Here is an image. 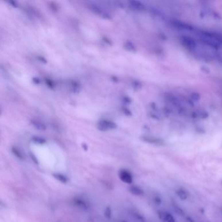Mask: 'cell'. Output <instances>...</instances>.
Masks as SVG:
<instances>
[{
    "label": "cell",
    "instance_id": "obj_1",
    "mask_svg": "<svg viewBox=\"0 0 222 222\" xmlns=\"http://www.w3.org/2000/svg\"><path fill=\"white\" fill-rule=\"evenodd\" d=\"M89 9L90 10L93 12L94 13H95L97 15L102 16V18H106V19H110L111 18V16L110 14L108 13V12L105 11V10L101 7L100 6L98 5L95 3H89Z\"/></svg>",
    "mask_w": 222,
    "mask_h": 222
},
{
    "label": "cell",
    "instance_id": "obj_2",
    "mask_svg": "<svg viewBox=\"0 0 222 222\" xmlns=\"http://www.w3.org/2000/svg\"><path fill=\"white\" fill-rule=\"evenodd\" d=\"M117 125L115 123L107 120H101L98 124V128L102 130V131H106V130H108L115 129Z\"/></svg>",
    "mask_w": 222,
    "mask_h": 222
},
{
    "label": "cell",
    "instance_id": "obj_3",
    "mask_svg": "<svg viewBox=\"0 0 222 222\" xmlns=\"http://www.w3.org/2000/svg\"><path fill=\"white\" fill-rule=\"evenodd\" d=\"M119 177L122 182L126 184H132L133 181V177L131 173L128 171L125 170H121L119 173Z\"/></svg>",
    "mask_w": 222,
    "mask_h": 222
},
{
    "label": "cell",
    "instance_id": "obj_4",
    "mask_svg": "<svg viewBox=\"0 0 222 222\" xmlns=\"http://www.w3.org/2000/svg\"><path fill=\"white\" fill-rule=\"evenodd\" d=\"M182 42L185 46L189 48V49H195L196 47V42L195 40L191 37H188V36H183L182 37Z\"/></svg>",
    "mask_w": 222,
    "mask_h": 222
},
{
    "label": "cell",
    "instance_id": "obj_5",
    "mask_svg": "<svg viewBox=\"0 0 222 222\" xmlns=\"http://www.w3.org/2000/svg\"><path fill=\"white\" fill-rule=\"evenodd\" d=\"M142 139L144 141L148 142V143H153V144H162L163 141L161 140L159 138H156V137H152V136H144L142 137Z\"/></svg>",
    "mask_w": 222,
    "mask_h": 222
},
{
    "label": "cell",
    "instance_id": "obj_6",
    "mask_svg": "<svg viewBox=\"0 0 222 222\" xmlns=\"http://www.w3.org/2000/svg\"><path fill=\"white\" fill-rule=\"evenodd\" d=\"M130 6L134 10L137 11H143L145 9L144 5L141 3L140 1H130L128 2Z\"/></svg>",
    "mask_w": 222,
    "mask_h": 222
},
{
    "label": "cell",
    "instance_id": "obj_7",
    "mask_svg": "<svg viewBox=\"0 0 222 222\" xmlns=\"http://www.w3.org/2000/svg\"><path fill=\"white\" fill-rule=\"evenodd\" d=\"M31 124H33V126L35 127L36 128L38 129V130H42V131H44V130L46 129V126H45V124H44V123L41 122L40 121H39V120L32 119L31 120Z\"/></svg>",
    "mask_w": 222,
    "mask_h": 222
},
{
    "label": "cell",
    "instance_id": "obj_8",
    "mask_svg": "<svg viewBox=\"0 0 222 222\" xmlns=\"http://www.w3.org/2000/svg\"><path fill=\"white\" fill-rule=\"evenodd\" d=\"M193 117H195V118H199V119H206V118L208 117L209 116V114L208 113L205 112V111H202V110H201V111H196V112H194V113H193Z\"/></svg>",
    "mask_w": 222,
    "mask_h": 222
},
{
    "label": "cell",
    "instance_id": "obj_9",
    "mask_svg": "<svg viewBox=\"0 0 222 222\" xmlns=\"http://www.w3.org/2000/svg\"><path fill=\"white\" fill-rule=\"evenodd\" d=\"M173 24H174L175 27L178 28V29H181V30H188V31H192L193 30V28L191 26L187 25V24L182 23V22H174Z\"/></svg>",
    "mask_w": 222,
    "mask_h": 222
},
{
    "label": "cell",
    "instance_id": "obj_10",
    "mask_svg": "<svg viewBox=\"0 0 222 222\" xmlns=\"http://www.w3.org/2000/svg\"><path fill=\"white\" fill-rule=\"evenodd\" d=\"M130 192L135 195H142L143 194V190L136 186H132L129 188Z\"/></svg>",
    "mask_w": 222,
    "mask_h": 222
},
{
    "label": "cell",
    "instance_id": "obj_11",
    "mask_svg": "<svg viewBox=\"0 0 222 222\" xmlns=\"http://www.w3.org/2000/svg\"><path fill=\"white\" fill-rule=\"evenodd\" d=\"M53 176H54V177L55 178V179H57V180H59V181L63 183H66L69 181V178H67L66 176L63 174H60V173H54V174H53Z\"/></svg>",
    "mask_w": 222,
    "mask_h": 222
},
{
    "label": "cell",
    "instance_id": "obj_12",
    "mask_svg": "<svg viewBox=\"0 0 222 222\" xmlns=\"http://www.w3.org/2000/svg\"><path fill=\"white\" fill-rule=\"evenodd\" d=\"M176 193H177V195H178V197L182 200L186 199V198L188 197L187 192H186V191H185L184 190L178 189L177 191L176 192Z\"/></svg>",
    "mask_w": 222,
    "mask_h": 222
},
{
    "label": "cell",
    "instance_id": "obj_13",
    "mask_svg": "<svg viewBox=\"0 0 222 222\" xmlns=\"http://www.w3.org/2000/svg\"><path fill=\"white\" fill-rule=\"evenodd\" d=\"M124 48H126L127 50L130 52H135L136 50V46H135L134 44L131 41H126V42L124 43Z\"/></svg>",
    "mask_w": 222,
    "mask_h": 222
},
{
    "label": "cell",
    "instance_id": "obj_14",
    "mask_svg": "<svg viewBox=\"0 0 222 222\" xmlns=\"http://www.w3.org/2000/svg\"><path fill=\"white\" fill-rule=\"evenodd\" d=\"M11 151H12V153L14 154V155L16 157H17L19 159H23L22 154L20 153V151H19L17 148H16V147H12Z\"/></svg>",
    "mask_w": 222,
    "mask_h": 222
},
{
    "label": "cell",
    "instance_id": "obj_15",
    "mask_svg": "<svg viewBox=\"0 0 222 222\" xmlns=\"http://www.w3.org/2000/svg\"><path fill=\"white\" fill-rule=\"evenodd\" d=\"M75 203L77 206L81 207L83 209H87V205L86 202H84L83 200L77 199L75 201Z\"/></svg>",
    "mask_w": 222,
    "mask_h": 222
},
{
    "label": "cell",
    "instance_id": "obj_16",
    "mask_svg": "<svg viewBox=\"0 0 222 222\" xmlns=\"http://www.w3.org/2000/svg\"><path fill=\"white\" fill-rule=\"evenodd\" d=\"M32 140L33 142H35V143H37L38 144H44L46 143L45 139L40 137H36V136L33 137L32 138Z\"/></svg>",
    "mask_w": 222,
    "mask_h": 222
},
{
    "label": "cell",
    "instance_id": "obj_17",
    "mask_svg": "<svg viewBox=\"0 0 222 222\" xmlns=\"http://www.w3.org/2000/svg\"><path fill=\"white\" fill-rule=\"evenodd\" d=\"M164 218H165V219L167 222H175V219L173 217V216L169 213L165 214V215H164Z\"/></svg>",
    "mask_w": 222,
    "mask_h": 222
},
{
    "label": "cell",
    "instance_id": "obj_18",
    "mask_svg": "<svg viewBox=\"0 0 222 222\" xmlns=\"http://www.w3.org/2000/svg\"><path fill=\"white\" fill-rule=\"evenodd\" d=\"M190 96H191L192 100L195 101V102L199 101L200 99V95L197 93H192L191 94V95H190Z\"/></svg>",
    "mask_w": 222,
    "mask_h": 222
},
{
    "label": "cell",
    "instance_id": "obj_19",
    "mask_svg": "<svg viewBox=\"0 0 222 222\" xmlns=\"http://www.w3.org/2000/svg\"><path fill=\"white\" fill-rule=\"evenodd\" d=\"M105 215H106V217H107L108 218H111V216H112V211H111L110 207H108V208L106 209Z\"/></svg>",
    "mask_w": 222,
    "mask_h": 222
},
{
    "label": "cell",
    "instance_id": "obj_20",
    "mask_svg": "<svg viewBox=\"0 0 222 222\" xmlns=\"http://www.w3.org/2000/svg\"><path fill=\"white\" fill-rule=\"evenodd\" d=\"M133 87L134 89H139L141 87V84L138 81H134L133 83Z\"/></svg>",
    "mask_w": 222,
    "mask_h": 222
},
{
    "label": "cell",
    "instance_id": "obj_21",
    "mask_svg": "<svg viewBox=\"0 0 222 222\" xmlns=\"http://www.w3.org/2000/svg\"><path fill=\"white\" fill-rule=\"evenodd\" d=\"M201 69L202 70V72H205V73L209 74V72H210V69H209L207 67L202 66V67H201Z\"/></svg>",
    "mask_w": 222,
    "mask_h": 222
},
{
    "label": "cell",
    "instance_id": "obj_22",
    "mask_svg": "<svg viewBox=\"0 0 222 222\" xmlns=\"http://www.w3.org/2000/svg\"><path fill=\"white\" fill-rule=\"evenodd\" d=\"M31 158H32V160H33V161H34L36 163H37V164L38 163V161H37V158H36L35 156L34 155H33V154H31Z\"/></svg>",
    "mask_w": 222,
    "mask_h": 222
},
{
    "label": "cell",
    "instance_id": "obj_23",
    "mask_svg": "<svg viewBox=\"0 0 222 222\" xmlns=\"http://www.w3.org/2000/svg\"><path fill=\"white\" fill-rule=\"evenodd\" d=\"M33 81H35L36 83H40V80H39V79H38V78H33Z\"/></svg>",
    "mask_w": 222,
    "mask_h": 222
}]
</instances>
